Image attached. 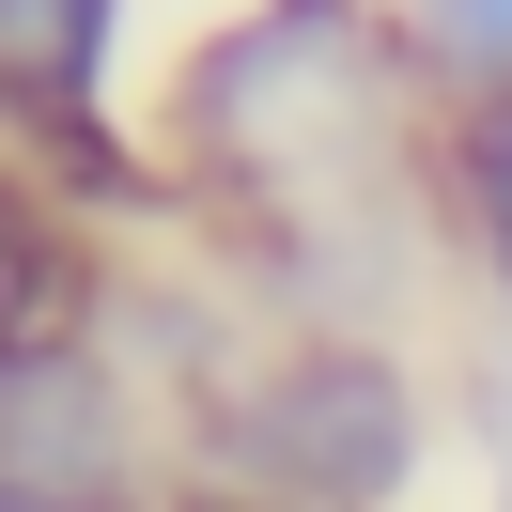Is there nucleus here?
Returning a JSON list of instances; mask_svg holds the SVG:
<instances>
[{
	"instance_id": "1",
	"label": "nucleus",
	"mask_w": 512,
	"mask_h": 512,
	"mask_svg": "<svg viewBox=\"0 0 512 512\" xmlns=\"http://www.w3.org/2000/svg\"><path fill=\"white\" fill-rule=\"evenodd\" d=\"M187 125L218 156H249L264 187L357 156L373 140V32H357V0H264L249 32L187 78Z\"/></svg>"
},
{
	"instance_id": "2",
	"label": "nucleus",
	"mask_w": 512,
	"mask_h": 512,
	"mask_svg": "<svg viewBox=\"0 0 512 512\" xmlns=\"http://www.w3.org/2000/svg\"><path fill=\"white\" fill-rule=\"evenodd\" d=\"M233 466L280 512H388L404 466H419V404H404L388 357L326 342V357H295V373H264L249 404H233Z\"/></svg>"
},
{
	"instance_id": "3",
	"label": "nucleus",
	"mask_w": 512,
	"mask_h": 512,
	"mask_svg": "<svg viewBox=\"0 0 512 512\" xmlns=\"http://www.w3.org/2000/svg\"><path fill=\"white\" fill-rule=\"evenodd\" d=\"M125 32V0H0V78L32 125H94V63Z\"/></svg>"
},
{
	"instance_id": "4",
	"label": "nucleus",
	"mask_w": 512,
	"mask_h": 512,
	"mask_svg": "<svg viewBox=\"0 0 512 512\" xmlns=\"http://www.w3.org/2000/svg\"><path fill=\"white\" fill-rule=\"evenodd\" d=\"M466 218H481V249H497V295H512V78L466 109Z\"/></svg>"
},
{
	"instance_id": "5",
	"label": "nucleus",
	"mask_w": 512,
	"mask_h": 512,
	"mask_svg": "<svg viewBox=\"0 0 512 512\" xmlns=\"http://www.w3.org/2000/svg\"><path fill=\"white\" fill-rule=\"evenodd\" d=\"M435 32L481 47V63H512V0H435Z\"/></svg>"
},
{
	"instance_id": "6",
	"label": "nucleus",
	"mask_w": 512,
	"mask_h": 512,
	"mask_svg": "<svg viewBox=\"0 0 512 512\" xmlns=\"http://www.w3.org/2000/svg\"><path fill=\"white\" fill-rule=\"evenodd\" d=\"M0 512H78V497H0Z\"/></svg>"
}]
</instances>
